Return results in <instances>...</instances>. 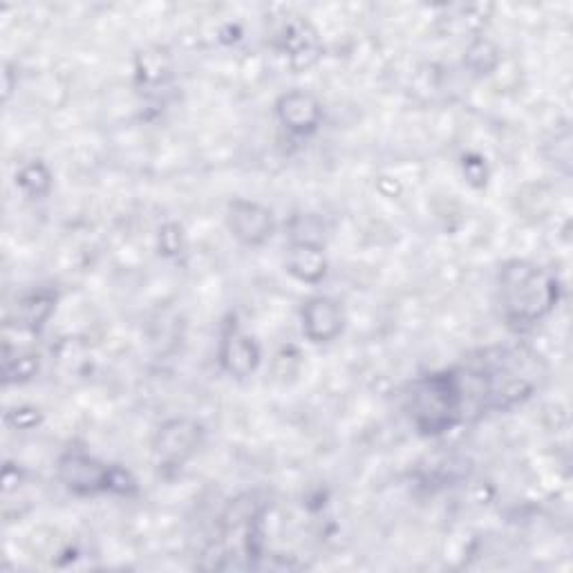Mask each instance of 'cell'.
<instances>
[{
	"label": "cell",
	"mask_w": 573,
	"mask_h": 573,
	"mask_svg": "<svg viewBox=\"0 0 573 573\" xmlns=\"http://www.w3.org/2000/svg\"><path fill=\"white\" fill-rule=\"evenodd\" d=\"M6 384H19V381H30L39 372V356L37 354H12L10 347L6 349Z\"/></svg>",
	"instance_id": "13"
},
{
	"label": "cell",
	"mask_w": 573,
	"mask_h": 573,
	"mask_svg": "<svg viewBox=\"0 0 573 573\" xmlns=\"http://www.w3.org/2000/svg\"><path fill=\"white\" fill-rule=\"evenodd\" d=\"M413 419L426 435L451 431L464 417V399L455 372L431 374L413 388Z\"/></svg>",
	"instance_id": "2"
},
{
	"label": "cell",
	"mask_w": 573,
	"mask_h": 573,
	"mask_svg": "<svg viewBox=\"0 0 573 573\" xmlns=\"http://www.w3.org/2000/svg\"><path fill=\"white\" fill-rule=\"evenodd\" d=\"M55 303H57V294L50 292V289H39L34 294H28L21 303H19V320L23 327H30V329H37L41 327L52 309H55Z\"/></svg>",
	"instance_id": "11"
},
{
	"label": "cell",
	"mask_w": 573,
	"mask_h": 573,
	"mask_svg": "<svg viewBox=\"0 0 573 573\" xmlns=\"http://www.w3.org/2000/svg\"><path fill=\"white\" fill-rule=\"evenodd\" d=\"M202 444V426L190 419L164 424L155 437V455L164 466H181Z\"/></svg>",
	"instance_id": "4"
},
{
	"label": "cell",
	"mask_w": 573,
	"mask_h": 573,
	"mask_svg": "<svg viewBox=\"0 0 573 573\" xmlns=\"http://www.w3.org/2000/svg\"><path fill=\"white\" fill-rule=\"evenodd\" d=\"M276 48L285 52L296 68H309L318 59L316 32L307 21L298 17L285 21L276 37Z\"/></svg>",
	"instance_id": "6"
},
{
	"label": "cell",
	"mask_w": 573,
	"mask_h": 573,
	"mask_svg": "<svg viewBox=\"0 0 573 573\" xmlns=\"http://www.w3.org/2000/svg\"><path fill=\"white\" fill-rule=\"evenodd\" d=\"M229 227L240 243L249 247H258L271 238L274 216L269 209L256 202L236 200L229 205Z\"/></svg>",
	"instance_id": "5"
},
{
	"label": "cell",
	"mask_w": 573,
	"mask_h": 573,
	"mask_svg": "<svg viewBox=\"0 0 573 573\" xmlns=\"http://www.w3.org/2000/svg\"><path fill=\"white\" fill-rule=\"evenodd\" d=\"M159 240H161V249L166 254H177L179 247H181V231H179V227L177 225H168Z\"/></svg>",
	"instance_id": "15"
},
{
	"label": "cell",
	"mask_w": 573,
	"mask_h": 573,
	"mask_svg": "<svg viewBox=\"0 0 573 573\" xmlns=\"http://www.w3.org/2000/svg\"><path fill=\"white\" fill-rule=\"evenodd\" d=\"M289 274L303 283L316 285L325 278L327 274V260L325 254L318 245L314 243H296L292 245V249L287 251V260H285Z\"/></svg>",
	"instance_id": "10"
},
{
	"label": "cell",
	"mask_w": 573,
	"mask_h": 573,
	"mask_svg": "<svg viewBox=\"0 0 573 573\" xmlns=\"http://www.w3.org/2000/svg\"><path fill=\"white\" fill-rule=\"evenodd\" d=\"M39 422V411L34 408H21V411H12L8 415V424H14L17 428H30Z\"/></svg>",
	"instance_id": "14"
},
{
	"label": "cell",
	"mask_w": 573,
	"mask_h": 573,
	"mask_svg": "<svg viewBox=\"0 0 573 573\" xmlns=\"http://www.w3.org/2000/svg\"><path fill=\"white\" fill-rule=\"evenodd\" d=\"M278 119L283 121V126L296 135H307L312 130H316L320 117H323V108L318 103V99L305 90H292L287 95H283L278 99Z\"/></svg>",
	"instance_id": "7"
},
{
	"label": "cell",
	"mask_w": 573,
	"mask_h": 573,
	"mask_svg": "<svg viewBox=\"0 0 573 573\" xmlns=\"http://www.w3.org/2000/svg\"><path fill=\"white\" fill-rule=\"evenodd\" d=\"M110 475L112 466H106L81 451L66 453L59 462L61 482L77 495H95L101 491H110Z\"/></svg>",
	"instance_id": "3"
},
{
	"label": "cell",
	"mask_w": 573,
	"mask_h": 573,
	"mask_svg": "<svg viewBox=\"0 0 573 573\" xmlns=\"http://www.w3.org/2000/svg\"><path fill=\"white\" fill-rule=\"evenodd\" d=\"M557 278L540 265L511 260L500 274V298L511 325H533L542 320L557 303Z\"/></svg>",
	"instance_id": "1"
},
{
	"label": "cell",
	"mask_w": 573,
	"mask_h": 573,
	"mask_svg": "<svg viewBox=\"0 0 573 573\" xmlns=\"http://www.w3.org/2000/svg\"><path fill=\"white\" fill-rule=\"evenodd\" d=\"M17 181H19V186L26 190L28 196H32V198H43V196L48 194V190H50L52 175H50V170H48L41 161H32V164H28V166L19 172Z\"/></svg>",
	"instance_id": "12"
},
{
	"label": "cell",
	"mask_w": 573,
	"mask_h": 573,
	"mask_svg": "<svg viewBox=\"0 0 573 573\" xmlns=\"http://www.w3.org/2000/svg\"><path fill=\"white\" fill-rule=\"evenodd\" d=\"M343 309L332 298H312L303 307V329L314 343H329L343 332Z\"/></svg>",
	"instance_id": "8"
},
{
	"label": "cell",
	"mask_w": 573,
	"mask_h": 573,
	"mask_svg": "<svg viewBox=\"0 0 573 573\" xmlns=\"http://www.w3.org/2000/svg\"><path fill=\"white\" fill-rule=\"evenodd\" d=\"M220 356H223V365L236 376H249L251 372H256L260 363V349L256 340L238 329H231L225 336Z\"/></svg>",
	"instance_id": "9"
}]
</instances>
